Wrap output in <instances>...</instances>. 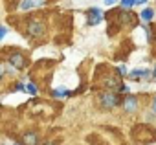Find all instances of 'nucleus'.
Listing matches in <instances>:
<instances>
[{"label":"nucleus","mask_w":156,"mask_h":145,"mask_svg":"<svg viewBox=\"0 0 156 145\" xmlns=\"http://www.w3.org/2000/svg\"><path fill=\"white\" fill-rule=\"evenodd\" d=\"M101 19H103L101 9H98V8L88 9V26H96V24H99V22H101Z\"/></svg>","instance_id":"1"},{"label":"nucleus","mask_w":156,"mask_h":145,"mask_svg":"<svg viewBox=\"0 0 156 145\" xmlns=\"http://www.w3.org/2000/svg\"><path fill=\"white\" fill-rule=\"evenodd\" d=\"M152 110H154V114H156V97H154V101H152Z\"/></svg>","instance_id":"14"},{"label":"nucleus","mask_w":156,"mask_h":145,"mask_svg":"<svg viewBox=\"0 0 156 145\" xmlns=\"http://www.w3.org/2000/svg\"><path fill=\"white\" fill-rule=\"evenodd\" d=\"M147 0H136V4H145Z\"/></svg>","instance_id":"15"},{"label":"nucleus","mask_w":156,"mask_h":145,"mask_svg":"<svg viewBox=\"0 0 156 145\" xmlns=\"http://www.w3.org/2000/svg\"><path fill=\"white\" fill-rule=\"evenodd\" d=\"M15 145H17V143H15Z\"/></svg>","instance_id":"17"},{"label":"nucleus","mask_w":156,"mask_h":145,"mask_svg":"<svg viewBox=\"0 0 156 145\" xmlns=\"http://www.w3.org/2000/svg\"><path fill=\"white\" fill-rule=\"evenodd\" d=\"M121 6L123 8H132V6H136V0H121Z\"/></svg>","instance_id":"10"},{"label":"nucleus","mask_w":156,"mask_h":145,"mask_svg":"<svg viewBox=\"0 0 156 145\" xmlns=\"http://www.w3.org/2000/svg\"><path fill=\"white\" fill-rule=\"evenodd\" d=\"M116 103H118V97H116L114 94H103V96H101V105H103V107L112 108V107H116Z\"/></svg>","instance_id":"4"},{"label":"nucleus","mask_w":156,"mask_h":145,"mask_svg":"<svg viewBox=\"0 0 156 145\" xmlns=\"http://www.w3.org/2000/svg\"><path fill=\"white\" fill-rule=\"evenodd\" d=\"M26 90H28L31 96H35V94H37V88H35V85H31V83H30V85H26Z\"/></svg>","instance_id":"12"},{"label":"nucleus","mask_w":156,"mask_h":145,"mask_svg":"<svg viewBox=\"0 0 156 145\" xmlns=\"http://www.w3.org/2000/svg\"><path fill=\"white\" fill-rule=\"evenodd\" d=\"M53 96H55V97H66L68 92H66V90H53Z\"/></svg>","instance_id":"11"},{"label":"nucleus","mask_w":156,"mask_h":145,"mask_svg":"<svg viewBox=\"0 0 156 145\" xmlns=\"http://www.w3.org/2000/svg\"><path fill=\"white\" fill-rule=\"evenodd\" d=\"M136 107H138L136 97H127V99H125V110H127V112H134Z\"/></svg>","instance_id":"6"},{"label":"nucleus","mask_w":156,"mask_h":145,"mask_svg":"<svg viewBox=\"0 0 156 145\" xmlns=\"http://www.w3.org/2000/svg\"><path fill=\"white\" fill-rule=\"evenodd\" d=\"M24 141H26L28 145H35V143H37V136H35V134H26V136H24Z\"/></svg>","instance_id":"8"},{"label":"nucleus","mask_w":156,"mask_h":145,"mask_svg":"<svg viewBox=\"0 0 156 145\" xmlns=\"http://www.w3.org/2000/svg\"><path fill=\"white\" fill-rule=\"evenodd\" d=\"M28 30H30V35L39 37V35H42V33H44V24H42L41 20H31V22H30V26H28Z\"/></svg>","instance_id":"3"},{"label":"nucleus","mask_w":156,"mask_h":145,"mask_svg":"<svg viewBox=\"0 0 156 145\" xmlns=\"http://www.w3.org/2000/svg\"><path fill=\"white\" fill-rule=\"evenodd\" d=\"M152 76H154V77H156V66H154V72H152Z\"/></svg>","instance_id":"16"},{"label":"nucleus","mask_w":156,"mask_h":145,"mask_svg":"<svg viewBox=\"0 0 156 145\" xmlns=\"http://www.w3.org/2000/svg\"><path fill=\"white\" fill-rule=\"evenodd\" d=\"M33 6H35L33 0H24V2H22V9H31Z\"/></svg>","instance_id":"9"},{"label":"nucleus","mask_w":156,"mask_h":145,"mask_svg":"<svg viewBox=\"0 0 156 145\" xmlns=\"http://www.w3.org/2000/svg\"><path fill=\"white\" fill-rule=\"evenodd\" d=\"M151 76H152L151 70H147V68H134L130 74H129L130 79H149Z\"/></svg>","instance_id":"2"},{"label":"nucleus","mask_w":156,"mask_h":145,"mask_svg":"<svg viewBox=\"0 0 156 145\" xmlns=\"http://www.w3.org/2000/svg\"><path fill=\"white\" fill-rule=\"evenodd\" d=\"M9 62H11V64H13L15 68H22V66L26 64V61L22 59V55H20V53H17V55L13 53V55L9 57Z\"/></svg>","instance_id":"5"},{"label":"nucleus","mask_w":156,"mask_h":145,"mask_svg":"<svg viewBox=\"0 0 156 145\" xmlns=\"http://www.w3.org/2000/svg\"><path fill=\"white\" fill-rule=\"evenodd\" d=\"M152 17H154V11H152L151 8H145V9L141 11V19H143V20H152Z\"/></svg>","instance_id":"7"},{"label":"nucleus","mask_w":156,"mask_h":145,"mask_svg":"<svg viewBox=\"0 0 156 145\" xmlns=\"http://www.w3.org/2000/svg\"><path fill=\"white\" fill-rule=\"evenodd\" d=\"M116 2H118V0H105L107 6H112V4H116Z\"/></svg>","instance_id":"13"}]
</instances>
